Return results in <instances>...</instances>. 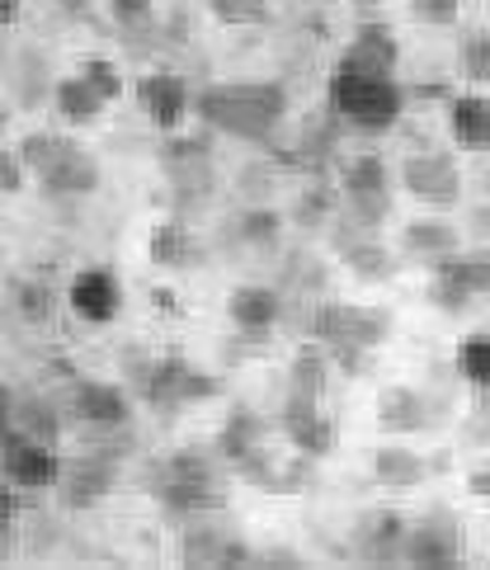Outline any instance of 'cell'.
I'll return each instance as SVG.
<instances>
[{"mask_svg": "<svg viewBox=\"0 0 490 570\" xmlns=\"http://www.w3.org/2000/svg\"><path fill=\"white\" fill-rule=\"evenodd\" d=\"M137 105L156 132H179V124L194 109V90H189V80L175 71H147L137 80Z\"/></svg>", "mask_w": 490, "mask_h": 570, "instance_id": "8fae6325", "label": "cell"}, {"mask_svg": "<svg viewBox=\"0 0 490 570\" xmlns=\"http://www.w3.org/2000/svg\"><path fill=\"white\" fill-rule=\"evenodd\" d=\"M19 485L14 481H0V538L14 533V514H19Z\"/></svg>", "mask_w": 490, "mask_h": 570, "instance_id": "b9f144b4", "label": "cell"}, {"mask_svg": "<svg viewBox=\"0 0 490 570\" xmlns=\"http://www.w3.org/2000/svg\"><path fill=\"white\" fill-rule=\"evenodd\" d=\"M270 443V420L264 415H255V411H245V405H236L232 411V420L222 424V434H217V458L227 462V466H236V462H245L251 453H259V448Z\"/></svg>", "mask_w": 490, "mask_h": 570, "instance_id": "603a6c76", "label": "cell"}, {"mask_svg": "<svg viewBox=\"0 0 490 570\" xmlns=\"http://www.w3.org/2000/svg\"><path fill=\"white\" fill-rule=\"evenodd\" d=\"M392 331L386 312L359 307V302H340V297H316L312 312H306V335L321 340L325 350H367L373 354L378 344Z\"/></svg>", "mask_w": 490, "mask_h": 570, "instance_id": "277c9868", "label": "cell"}, {"mask_svg": "<svg viewBox=\"0 0 490 570\" xmlns=\"http://www.w3.org/2000/svg\"><path fill=\"white\" fill-rule=\"evenodd\" d=\"M462 76L477 80V86H490V24L462 38Z\"/></svg>", "mask_w": 490, "mask_h": 570, "instance_id": "836d02e7", "label": "cell"}, {"mask_svg": "<svg viewBox=\"0 0 490 570\" xmlns=\"http://www.w3.org/2000/svg\"><path fill=\"white\" fill-rule=\"evenodd\" d=\"M278 430L302 458H325L335 448V420L321 411L316 396L288 392V401H283V411H278Z\"/></svg>", "mask_w": 490, "mask_h": 570, "instance_id": "5bb4252c", "label": "cell"}, {"mask_svg": "<svg viewBox=\"0 0 490 570\" xmlns=\"http://www.w3.org/2000/svg\"><path fill=\"white\" fill-rule=\"evenodd\" d=\"M19 6H24V0H0V24H10V19L19 14Z\"/></svg>", "mask_w": 490, "mask_h": 570, "instance_id": "7dc6e473", "label": "cell"}, {"mask_svg": "<svg viewBox=\"0 0 490 570\" xmlns=\"http://www.w3.org/2000/svg\"><path fill=\"white\" fill-rule=\"evenodd\" d=\"M57 147H61L57 132H29L24 141H19V160H24L29 175H43V166L57 156Z\"/></svg>", "mask_w": 490, "mask_h": 570, "instance_id": "d590c367", "label": "cell"}, {"mask_svg": "<svg viewBox=\"0 0 490 570\" xmlns=\"http://www.w3.org/2000/svg\"><path fill=\"white\" fill-rule=\"evenodd\" d=\"M14 307H19V316H24L29 325H43L57 312V297H52V288H48L43 278H24L14 288Z\"/></svg>", "mask_w": 490, "mask_h": 570, "instance_id": "d6a6232c", "label": "cell"}, {"mask_svg": "<svg viewBox=\"0 0 490 570\" xmlns=\"http://www.w3.org/2000/svg\"><path fill=\"white\" fill-rule=\"evenodd\" d=\"M325 109H331L344 128L354 132H392L405 114V90L396 76H354V71H331L325 86Z\"/></svg>", "mask_w": 490, "mask_h": 570, "instance_id": "3957f363", "label": "cell"}, {"mask_svg": "<svg viewBox=\"0 0 490 570\" xmlns=\"http://www.w3.org/2000/svg\"><path fill=\"white\" fill-rule=\"evenodd\" d=\"M14 405H19V396L10 392L6 382H0V439H6V434L14 430Z\"/></svg>", "mask_w": 490, "mask_h": 570, "instance_id": "ee69618b", "label": "cell"}, {"mask_svg": "<svg viewBox=\"0 0 490 570\" xmlns=\"http://www.w3.org/2000/svg\"><path fill=\"white\" fill-rule=\"evenodd\" d=\"M373 476H378V485H386V491H415V485H424V476H429V462L415 453V448L382 443V448H373Z\"/></svg>", "mask_w": 490, "mask_h": 570, "instance_id": "d4e9b609", "label": "cell"}, {"mask_svg": "<svg viewBox=\"0 0 490 570\" xmlns=\"http://www.w3.org/2000/svg\"><path fill=\"white\" fill-rule=\"evenodd\" d=\"M71 415L86 424L90 434H118L133 424V396L114 382H76Z\"/></svg>", "mask_w": 490, "mask_h": 570, "instance_id": "9a60e30c", "label": "cell"}, {"mask_svg": "<svg viewBox=\"0 0 490 570\" xmlns=\"http://www.w3.org/2000/svg\"><path fill=\"white\" fill-rule=\"evenodd\" d=\"M203 128L236 141H270L288 118V90L278 80H217L194 95Z\"/></svg>", "mask_w": 490, "mask_h": 570, "instance_id": "6da1fadb", "label": "cell"}, {"mask_svg": "<svg viewBox=\"0 0 490 570\" xmlns=\"http://www.w3.org/2000/svg\"><path fill=\"white\" fill-rule=\"evenodd\" d=\"M467 557V528L453 509H429L424 519L411 523L405 533V557L401 566H420V570H448L462 566Z\"/></svg>", "mask_w": 490, "mask_h": 570, "instance_id": "ba28073f", "label": "cell"}, {"mask_svg": "<svg viewBox=\"0 0 490 570\" xmlns=\"http://www.w3.org/2000/svg\"><path fill=\"white\" fill-rule=\"evenodd\" d=\"M405 6H411L420 24H434V29L458 24V14H462V0H405Z\"/></svg>", "mask_w": 490, "mask_h": 570, "instance_id": "74e56055", "label": "cell"}, {"mask_svg": "<svg viewBox=\"0 0 490 570\" xmlns=\"http://www.w3.org/2000/svg\"><path fill=\"white\" fill-rule=\"evenodd\" d=\"M80 76H86V86L105 99V105H114L122 95V71L109 62V57H86V62H80Z\"/></svg>", "mask_w": 490, "mask_h": 570, "instance_id": "e575fe53", "label": "cell"}, {"mask_svg": "<svg viewBox=\"0 0 490 570\" xmlns=\"http://www.w3.org/2000/svg\"><path fill=\"white\" fill-rule=\"evenodd\" d=\"M241 189L259 203L264 194H274V170H270V166H251V170L241 175Z\"/></svg>", "mask_w": 490, "mask_h": 570, "instance_id": "7bdbcfd3", "label": "cell"}, {"mask_svg": "<svg viewBox=\"0 0 490 570\" xmlns=\"http://www.w3.org/2000/svg\"><path fill=\"white\" fill-rule=\"evenodd\" d=\"M344 198H340V185H331L325 175H312V185H306L293 203V222L302 232H316V227H331V222L340 217Z\"/></svg>", "mask_w": 490, "mask_h": 570, "instance_id": "4316f807", "label": "cell"}, {"mask_svg": "<svg viewBox=\"0 0 490 570\" xmlns=\"http://www.w3.org/2000/svg\"><path fill=\"white\" fill-rule=\"evenodd\" d=\"M52 105H57V114H61V124H71V128H86V124H95V118L109 109L105 99H99V95L86 86V76H80V71L67 76V80H57Z\"/></svg>", "mask_w": 490, "mask_h": 570, "instance_id": "83f0119b", "label": "cell"}, {"mask_svg": "<svg viewBox=\"0 0 490 570\" xmlns=\"http://www.w3.org/2000/svg\"><path fill=\"white\" fill-rule=\"evenodd\" d=\"M147 255H151V264H160V269H194L203 259V246L179 217H170V222H156L151 227Z\"/></svg>", "mask_w": 490, "mask_h": 570, "instance_id": "cb8c5ba5", "label": "cell"}, {"mask_svg": "<svg viewBox=\"0 0 490 570\" xmlns=\"http://www.w3.org/2000/svg\"><path fill=\"white\" fill-rule=\"evenodd\" d=\"M458 368L462 377L477 386V392H490V331H472L458 350Z\"/></svg>", "mask_w": 490, "mask_h": 570, "instance_id": "1f68e13d", "label": "cell"}, {"mask_svg": "<svg viewBox=\"0 0 490 570\" xmlns=\"http://www.w3.org/2000/svg\"><path fill=\"white\" fill-rule=\"evenodd\" d=\"M6 124H10V114H0V132H6Z\"/></svg>", "mask_w": 490, "mask_h": 570, "instance_id": "c3c4849f", "label": "cell"}, {"mask_svg": "<svg viewBox=\"0 0 490 570\" xmlns=\"http://www.w3.org/2000/svg\"><path fill=\"white\" fill-rule=\"evenodd\" d=\"M137 392L147 405H156V411H179V405H198V401L222 396V382L213 373H198L194 363H184L179 354H166V358L141 363Z\"/></svg>", "mask_w": 490, "mask_h": 570, "instance_id": "5b68a950", "label": "cell"}, {"mask_svg": "<svg viewBox=\"0 0 490 570\" xmlns=\"http://www.w3.org/2000/svg\"><path fill=\"white\" fill-rule=\"evenodd\" d=\"M448 137L462 151H486L490 147V99L486 95H448Z\"/></svg>", "mask_w": 490, "mask_h": 570, "instance_id": "44dd1931", "label": "cell"}, {"mask_svg": "<svg viewBox=\"0 0 490 570\" xmlns=\"http://www.w3.org/2000/svg\"><path fill=\"white\" fill-rule=\"evenodd\" d=\"M109 14H114V24H122V29H141V24H151L156 0H109Z\"/></svg>", "mask_w": 490, "mask_h": 570, "instance_id": "f35d334b", "label": "cell"}, {"mask_svg": "<svg viewBox=\"0 0 490 570\" xmlns=\"http://www.w3.org/2000/svg\"><path fill=\"white\" fill-rule=\"evenodd\" d=\"M208 6L222 24H264V19H270L264 0H208Z\"/></svg>", "mask_w": 490, "mask_h": 570, "instance_id": "8d00e7d4", "label": "cell"}, {"mask_svg": "<svg viewBox=\"0 0 490 570\" xmlns=\"http://www.w3.org/2000/svg\"><path fill=\"white\" fill-rule=\"evenodd\" d=\"M396 67H401V43L382 19H363L335 62V71H354V76H396Z\"/></svg>", "mask_w": 490, "mask_h": 570, "instance_id": "7c38bea8", "label": "cell"}, {"mask_svg": "<svg viewBox=\"0 0 490 570\" xmlns=\"http://www.w3.org/2000/svg\"><path fill=\"white\" fill-rule=\"evenodd\" d=\"M340 198L354 222H363L367 232H378L386 213H392V170H386V160L373 151L354 156L350 166L340 170Z\"/></svg>", "mask_w": 490, "mask_h": 570, "instance_id": "52a82bcc", "label": "cell"}, {"mask_svg": "<svg viewBox=\"0 0 490 570\" xmlns=\"http://www.w3.org/2000/svg\"><path fill=\"white\" fill-rule=\"evenodd\" d=\"M227 316H232L236 331L264 335L283 321V293L270 288V283H241V288L227 297Z\"/></svg>", "mask_w": 490, "mask_h": 570, "instance_id": "ffe728a7", "label": "cell"}, {"mask_svg": "<svg viewBox=\"0 0 490 570\" xmlns=\"http://www.w3.org/2000/svg\"><path fill=\"white\" fill-rule=\"evenodd\" d=\"M38 185H43L52 198H90L99 189V160L86 151V147H76L71 137H61V147L57 156L43 166V175H33Z\"/></svg>", "mask_w": 490, "mask_h": 570, "instance_id": "2e32d148", "label": "cell"}, {"mask_svg": "<svg viewBox=\"0 0 490 570\" xmlns=\"http://www.w3.org/2000/svg\"><path fill=\"white\" fill-rule=\"evenodd\" d=\"M429 424H434V411H429L424 392H415V386H405V382L382 386V396H378V430L382 434H420Z\"/></svg>", "mask_w": 490, "mask_h": 570, "instance_id": "d6986e66", "label": "cell"}, {"mask_svg": "<svg viewBox=\"0 0 490 570\" xmlns=\"http://www.w3.org/2000/svg\"><path fill=\"white\" fill-rule=\"evenodd\" d=\"M227 547H232V533H222V528L203 523V519H189V533L179 542V561L184 566H227Z\"/></svg>", "mask_w": 490, "mask_h": 570, "instance_id": "f1b7e54d", "label": "cell"}, {"mask_svg": "<svg viewBox=\"0 0 490 570\" xmlns=\"http://www.w3.org/2000/svg\"><path fill=\"white\" fill-rule=\"evenodd\" d=\"M114 476H118V466H114L109 453H86V458H76L71 466H61V476H57L61 504H67V509H95L99 500L114 491Z\"/></svg>", "mask_w": 490, "mask_h": 570, "instance_id": "ac0fdd59", "label": "cell"}, {"mask_svg": "<svg viewBox=\"0 0 490 570\" xmlns=\"http://www.w3.org/2000/svg\"><path fill=\"white\" fill-rule=\"evenodd\" d=\"M283 236V213H274L270 203H251L241 217H236V240L251 250H274Z\"/></svg>", "mask_w": 490, "mask_h": 570, "instance_id": "f546056e", "label": "cell"}, {"mask_svg": "<svg viewBox=\"0 0 490 570\" xmlns=\"http://www.w3.org/2000/svg\"><path fill=\"white\" fill-rule=\"evenodd\" d=\"M467 439L490 448V392H477V405H472V420H467Z\"/></svg>", "mask_w": 490, "mask_h": 570, "instance_id": "60d3db41", "label": "cell"}, {"mask_svg": "<svg viewBox=\"0 0 490 570\" xmlns=\"http://www.w3.org/2000/svg\"><path fill=\"white\" fill-rule=\"evenodd\" d=\"M490 297V250L481 255H443L429 264V302L443 316L472 312V302Z\"/></svg>", "mask_w": 490, "mask_h": 570, "instance_id": "8992f818", "label": "cell"}, {"mask_svg": "<svg viewBox=\"0 0 490 570\" xmlns=\"http://www.w3.org/2000/svg\"><path fill=\"white\" fill-rule=\"evenodd\" d=\"M467 491H472L481 504H490V462H486V466H477V472L467 476Z\"/></svg>", "mask_w": 490, "mask_h": 570, "instance_id": "f6af8a7d", "label": "cell"}, {"mask_svg": "<svg viewBox=\"0 0 490 570\" xmlns=\"http://www.w3.org/2000/svg\"><path fill=\"white\" fill-rule=\"evenodd\" d=\"M331 373H335V358H331V350H325L321 340H312V344H297V354H293V363H288V392H297V396H325V386H331Z\"/></svg>", "mask_w": 490, "mask_h": 570, "instance_id": "484cf974", "label": "cell"}, {"mask_svg": "<svg viewBox=\"0 0 490 570\" xmlns=\"http://www.w3.org/2000/svg\"><path fill=\"white\" fill-rule=\"evenodd\" d=\"M67 307L86 325H109L122 316V278L105 264H90L67 283Z\"/></svg>", "mask_w": 490, "mask_h": 570, "instance_id": "4fadbf2b", "label": "cell"}, {"mask_svg": "<svg viewBox=\"0 0 490 570\" xmlns=\"http://www.w3.org/2000/svg\"><path fill=\"white\" fill-rule=\"evenodd\" d=\"M401 250L424 259V264H434L443 255L462 250V232L453 227V222H443V217H415V222H405L401 227Z\"/></svg>", "mask_w": 490, "mask_h": 570, "instance_id": "7402d4cb", "label": "cell"}, {"mask_svg": "<svg viewBox=\"0 0 490 570\" xmlns=\"http://www.w3.org/2000/svg\"><path fill=\"white\" fill-rule=\"evenodd\" d=\"M14 430L57 448V439H61V415H57V405L43 401V396H19V405H14Z\"/></svg>", "mask_w": 490, "mask_h": 570, "instance_id": "4dcf8cb0", "label": "cell"}, {"mask_svg": "<svg viewBox=\"0 0 490 570\" xmlns=\"http://www.w3.org/2000/svg\"><path fill=\"white\" fill-rule=\"evenodd\" d=\"M405 533L411 523L396 509H367L354 528V552L367 561V566H401L405 557Z\"/></svg>", "mask_w": 490, "mask_h": 570, "instance_id": "e0dca14e", "label": "cell"}, {"mask_svg": "<svg viewBox=\"0 0 490 570\" xmlns=\"http://www.w3.org/2000/svg\"><path fill=\"white\" fill-rule=\"evenodd\" d=\"M486 151H490V147H486Z\"/></svg>", "mask_w": 490, "mask_h": 570, "instance_id": "681fc988", "label": "cell"}, {"mask_svg": "<svg viewBox=\"0 0 490 570\" xmlns=\"http://www.w3.org/2000/svg\"><path fill=\"white\" fill-rule=\"evenodd\" d=\"M0 476L14 481L19 491H52L57 476H61V458H57L52 443L10 430L0 439Z\"/></svg>", "mask_w": 490, "mask_h": 570, "instance_id": "9c48e42d", "label": "cell"}, {"mask_svg": "<svg viewBox=\"0 0 490 570\" xmlns=\"http://www.w3.org/2000/svg\"><path fill=\"white\" fill-rule=\"evenodd\" d=\"M401 185L415 203H424V208H458L462 170H458V160L448 151H420V156H405Z\"/></svg>", "mask_w": 490, "mask_h": 570, "instance_id": "30bf717a", "label": "cell"}, {"mask_svg": "<svg viewBox=\"0 0 490 570\" xmlns=\"http://www.w3.org/2000/svg\"><path fill=\"white\" fill-rule=\"evenodd\" d=\"M472 232L490 240V203H481V208H472Z\"/></svg>", "mask_w": 490, "mask_h": 570, "instance_id": "bcb514c9", "label": "cell"}, {"mask_svg": "<svg viewBox=\"0 0 490 570\" xmlns=\"http://www.w3.org/2000/svg\"><path fill=\"white\" fill-rule=\"evenodd\" d=\"M151 495L160 509H170L179 519H203L217 514L227 495H222V472H217V453L208 448H179L151 472Z\"/></svg>", "mask_w": 490, "mask_h": 570, "instance_id": "7a4b0ae2", "label": "cell"}, {"mask_svg": "<svg viewBox=\"0 0 490 570\" xmlns=\"http://www.w3.org/2000/svg\"><path fill=\"white\" fill-rule=\"evenodd\" d=\"M24 179H29V170H24V160H19V151L0 147V194H19Z\"/></svg>", "mask_w": 490, "mask_h": 570, "instance_id": "ab89813d", "label": "cell"}]
</instances>
